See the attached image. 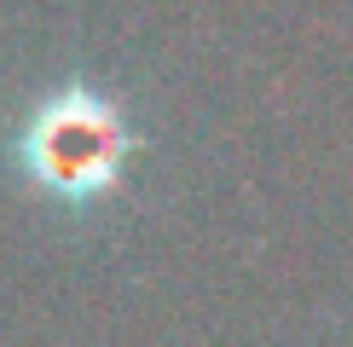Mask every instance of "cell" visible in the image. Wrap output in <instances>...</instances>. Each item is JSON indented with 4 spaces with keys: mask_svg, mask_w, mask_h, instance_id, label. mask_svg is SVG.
<instances>
[{
    "mask_svg": "<svg viewBox=\"0 0 353 347\" xmlns=\"http://www.w3.org/2000/svg\"><path fill=\"white\" fill-rule=\"evenodd\" d=\"M134 134H128L122 110L93 87H58L29 110L18 134V162L23 174L58 202H99L122 180Z\"/></svg>",
    "mask_w": 353,
    "mask_h": 347,
    "instance_id": "cell-1",
    "label": "cell"
}]
</instances>
